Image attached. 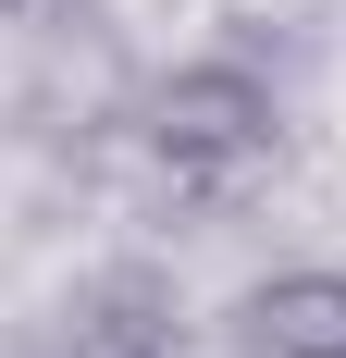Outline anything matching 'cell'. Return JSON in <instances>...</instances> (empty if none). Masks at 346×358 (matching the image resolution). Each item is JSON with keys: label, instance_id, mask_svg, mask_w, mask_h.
<instances>
[{"label": "cell", "instance_id": "2", "mask_svg": "<svg viewBox=\"0 0 346 358\" xmlns=\"http://www.w3.org/2000/svg\"><path fill=\"white\" fill-rule=\"evenodd\" d=\"M235 358H346V272H272L235 296Z\"/></svg>", "mask_w": 346, "mask_h": 358}, {"label": "cell", "instance_id": "1", "mask_svg": "<svg viewBox=\"0 0 346 358\" xmlns=\"http://www.w3.org/2000/svg\"><path fill=\"white\" fill-rule=\"evenodd\" d=\"M272 148H284V99L260 62H186L148 87V161L173 198H235Z\"/></svg>", "mask_w": 346, "mask_h": 358}, {"label": "cell", "instance_id": "4", "mask_svg": "<svg viewBox=\"0 0 346 358\" xmlns=\"http://www.w3.org/2000/svg\"><path fill=\"white\" fill-rule=\"evenodd\" d=\"M13 13H25V0H13Z\"/></svg>", "mask_w": 346, "mask_h": 358}, {"label": "cell", "instance_id": "3", "mask_svg": "<svg viewBox=\"0 0 346 358\" xmlns=\"http://www.w3.org/2000/svg\"><path fill=\"white\" fill-rule=\"evenodd\" d=\"M62 358H173V334L148 322V309H99V322H74Z\"/></svg>", "mask_w": 346, "mask_h": 358}]
</instances>
